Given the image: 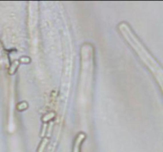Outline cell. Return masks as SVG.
<instances>
[{"instance_id": "6da1fadb", "label": "cell", "mask_w": 163, "mask_h": 152, "mask_svg": "<svg viewBox=\"0 0 163 152\" xmlns=\"http://www.w3.org/2000/svg\"><path fill=\"white\" fill-rule=\"evenodd\" d=\"M119 28L122 36L130 43V46L133 47L135 52H137L138 55L140 56V58L146 63V65L150 68V70L152 71L153 74L155 75V77H157V75H159L160 78H162L161 67L158 66L155 59H154L153 56L149 53L148 51L146 49L143 45L138 39L137 37L134 34L133 31L130 30L128 25L125 22H122L121 24H119Z\"/></svg>"}, {"instance_id": "7a4b0ae2", "label": "cell", "mask_w": 163, "mask_h": 152, "mask_svg": "<svg viewBox=\"0 0 163 152\" xmlns=\"http://www.w3.org/2000/svg\"><path fill=\"white\" fill-rule=\"evenodd\" d=\"M84 139V134H79L77 139L75 141L74 147H73V152L80 151V146L81 144L82 141Z\"/></svg>"}]
</instances>
